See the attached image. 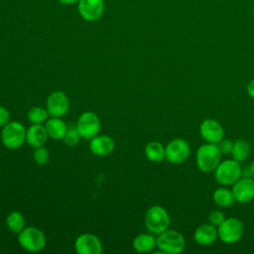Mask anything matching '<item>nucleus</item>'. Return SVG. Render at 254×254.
Here are the masks:
<instances>
[{"instance_id":"f8f14e48","label":"nucleus","mask_w":254,"mask_h":254,"mask_svg":"<svg viewBox=\"0 0 254 254\" xmlns=\"http://www.w3.org/2000/svg\"><path fill=\"white\" fill-rule=\"evenodd\" d=\"M69 109V101L63 91L51 93L47 99V110L51 117H63Z\"/></svg>"},{"instance_id":"7c9ffc66","label":"nucleus","mask_w":254,"mask_h":254,"mask_svg":"<svg viewBox=\"0 0 254 254\" xmlns=\"http://www.w3.org/2000/svg\"><path fill=\"white\" fill-rule=\"evenodd\" d=\"M63 4H73L75 2H78L79 0H59Z\"/></svg>"},{"instance_id":"cd10ccee","label":"nucleus","mask_w":254,"mask_h":254,"mask_svg":"<svg viewBox=\"0 0 254 254\" xmlns=\"http://www.w3.org/2000/svg\"><path fill=\"white\" fill-rule=\"evenodd\" d=\"M217 146L222 155H229L232 152L233 142L229 139H222L220 142L217 143Z\"/></svg>"},{"instance_id":"f3484780","label":"nucleus","mask_w":254,"mask_h":254,"mask_svg":"<svg viewBox=\"0 0 254 254\" xmlns=\"http://www.w3.org/2000/svg\"><path fill=\"white\" fill-rule=\"evenodd\" d=\"M48 137L46 127L42 124H33L26 131V142L34 148L44 146Z\"/></svg>"},{"instance_id":"bb28decb","label":"nucleus","mask_w":254,"mask_h":254,"mask_svg":"<svg viewBox=\"0 0 254 254\" xmlns=\"http://www.w3.org/2000/svg\"><path fill=\"white\" fill-rule=\"evenodd\" d=\"M208 222L212 225H214L215 227L219 226L225 219V216H224V213L221 211V210H218V209H214L212 211L209 212L208 214Z\"/></svg>"},{"instance_id":"ddd939ff","label":"nucleus","mask_w":254,"mask_h":254,"mask_svg":"<svg viewBox=\"0 0 254 254\" xmlns=\"http://www.w3.org/2000/svg\"><path fill=\"white\" fill-rule=\"evenodd\" d=\"M74 249L78 254H100L102 243L96 235L83 233L75 239Z\"/></svg>"},{"instance_id":"6ab92c4d","label":"nucleus","mask_w":254,"mask_h":254,"mask_svg":"<svg viewBox=\"0 0 254 254\" xmlns=\"http://www.w3.org/2000/svg\"><path fill=\"white\" fill-rule=\"evenodd\" d=\"M146 158L154 163H160L165 160V147L159 141H151L147 143L144 149Z\"/></svg>"},{"instance_id":"473e14b6","label":"nucleus","mask_w":254,"mask_h":254,"mask_svg":"<svg viewBox=\"0 0 254 254\" xmlns=\"http://www.w3.org/2000/svg\"><path fill=\"white\" fill-rule=\"evenodd\" d=\"M253 19H254V11H253Z\"/></svg>"},{"instance_id":"4468645a","label":"nucleus","mask_w":254,"mask_h":254,"mask_svg":"<svg viewBox=\"0 0 254 254\" xmlns=\"http://www.w3.org/2000/svg\"><path fill=\"white\" fill-rule=\"evenodd\" d=\"M79 15L88 22L98 20L104 12L103 0H79L77 5Z\"/></svg>"},{"instance_id":"6e6552de","label":"nucleus","mask_w":254,"mask_h":254,"mask_svg":"<svg viewBox=\"0 0 254 254\" xmlns=\"http://www.w3.org/2000/svg\"><path fill=\"white\" fill-rule=\"evenodd\" d=\"M75 126L81 138L85 140H90L98 135L101 123L99 117L94 112L85 111L80 114Z\"/></svg>"},{"instance_id":"b1692460","label":"nucleus","mask_w":254,"mask_h":254,"mask_svg":"<svg viewBox=\"0 0 254 254\" xmlns=\"http://www.w3.org/2000/svg\"><path fill=\"white\" fill-rule=\"evenodd\" d=\"M49 116L50 115L48 113V110L40 106L32 107L28 111V119L33 124H42L48 120Z\"/></svg>"},{"instance_id":"a878e982","label":"nucleus","mask_w":254,"mask_h":254,"mask_svg":"<svg viewBox=\"0 0 254 254\" xmlns=\"http://www.w3.org/2000/svg\"><path fill=\"white\" fill-rule=\"evenodd\" d=\"M33 158H34V161L40 166L47 164L49 161V158H50L48 149L45 148L44 146L35 148V150L33 152Z\"/></svg>"},{"instance_id":"dca6fc26","label":"nucleus","mask_w":254,"mask_h":254,"mask_svg":"<svg viewBox=\"0 0 254 254\" xmlns=\"http://www.w3.org/2000/svg\"><path fill=\"white\" fill-rule=\"evenodd\" d=\"M218 238L217 229L210 223H203L196 227L193 233L194 241L202 246L212 244Z\"/></svg>"},{"instance_id":"4be33fe9","label":"nucleus","mask_w":254,"mask_h":254,"mask_svg":"<svg viewBox=\"0 0 254 254\" xmlns=\"http://www.w3.org/2000/svg\"><path fill=\"white\" fill-rule=\"evenodd\" d=\"M250 152H251V147L248 141L244 139H238L235 142H233L231 156L234 160L238 162H242L249 157Z\"/></svg>"},{"instance_id":"20e7f679","label":"nucleus","mask_w":254,"mask_h":254,"mask_svg":"<svg viewBox=\"0 0 254 254\" xmlns=\"http://www.w3.org/2000/svg\"><path fill=\"white\" fill-rule=\"evenodd\" d=\"M242 177V169L239 162L232 160H224L214 170L215 181L222 186H232Z\"/></svg>"},{"instance_id":"393cba45","label":"nucleus","mask_w":254,"mask_h":254,"mask_svg":"<svg viewBox=\"0 0 254 254\" xmlns=\"http://www.w3.org/2000/svg\"><path fill=\"white\" fill-rule=\"evenodd\" d=\"M80 138L81 137L76 129V126H69V127H67L66 133H65L64 137L63 138V140H64V144L67 146H75L78 144Z\"/></svg>"},{"instance_id":"0eeeda50","label":"nucleus","mask_w":254,"mask_h":254,"mask_svg":"<svg viewBox=\"0 0 254 254\" xmlns=\"http://www.w3.org/2000/svg\"><path fill=\"white\" fill-rule=\"evenodd\" d=\"M243 232L244 225L242 221L235 217L225 218L217 228L218 238L226 244H232L239 241Z\"/></svg>"},{"instance_id":"2f4dec72","label":"nucleus","mask_w":254,"mask_h":254,"mask_svg":"<svg viewBox=\"0 0 254 254\" xmlns=\"http://www.w3.org/2000/svg\"><path fill=\"white\" fill-rule=\"evenodd\" d=\"M249 167H250V169H251V172H252V174H253V176H254V160H253V162L251 163V165H250Z\"/></svg>"},{"instance_id":"7ed1b4c3","label":"nucleus","mask_w":254,"mask_h":254,"mask_svg":"<svg viewBox=\"0 0 254 254\" xmlns=\"http://www.w3.org/2000/svg\"><path fill=\"white\" fill-rule=\"evenodd\" d=\"M144 221L150 232L159 235L169 228L171 218L168 211L163 206L153 205L146 211Z\"/></svg>"},{"instance_id":"39448f33","label":"nucleus","mask_w":254,"mask_h":254,"mask_svg":"<svg viewBox=\"0 0 254 254\" xmlns=\"http://www.w3.org/2000/svg\"><path fill=\"white\" fill-rule=\"evenodd\" d=\"M26 129L20 122H8L1 131L2 144L10 149L15 150L20 148L26 141Z\"/></svg>"},{"instance_id":"5701e85b","label":"nucleus","mask_w":254,"mask_h":254,"mask_svg":"<svg viewBox=\"0 0 254 254\" xmlns=\"http://www.w3.org/2000/svg\"><path fill=\"white\" fill-rule=\"evenodd\" d=\"M6 224L10 231L19 234L25 228V218L19 211H12L6 218Z\"/></svg>"},{"instance_id":"f257e3e1","label":"nucleus","mask_w":254,"mask_h":254,"mask_svg":"<svg viewBox=\"0 0 254 254\" xmlns=\"http://www.w3.org/2000/svg\"><path fill=\"white\" fill-rule=\"evenodd\" d=\"M221 152L217 144L206 143L196 150L195 162L197 168L203 173L214 172L216 167L221 162Z\"/></svg>"},{"instance_id":"aec40b11","label":"nucleus","mask_w":254,"mask_h":254,"mask_svg":"<svg viewBox=\"0 0 254 254\" xmlns=\"http://www.w3.org/2000/svg\"><path fill=\"white\" fill-rule=\"evenodd\" d=\"M156 246H157L156 238L151 234L142 233L137 235L133 240V247L138 252H142V253L151 252Z\"/></svg>"},{"instance_id":"a211bd4d","label":"nucleus","mask_w":254,"mask_h":254,"mask_svg":"<svg viewBox=\"0 0 254 254\" xmlns=\"http://www.w3.org/2000/svg\"><path fill=\"white\" fill-rule=\"evenodd\" d=\"M45 127L48 136L55 140L63 139L67 130L66 124L61 119V117H51L46 121Z\"/></svg>"},{"instance_id":"1a4fd4ad","label":"nucleus","mask_w":254,"mask_h":254,"mask_svg":"<svg viewBox=\"0 0 254 254\" xmlns=\"http://www.w3.org/2000/svg\"><path fill=\"white\" fill-rule=\"evenodd\" d=\"M190 154V147L187 140L176 138L171 140L165 147V160L172 164L185 162Z\"/></svg>"},{"instance_id":"f03ea898","label":"nucleus","mask_w":254,"mask_h":254,"mask_svg":"<svg viewBox=\"0 0 254 254\" xmlns=\"http://www.w3.org/2000/svg\"><path fill=\"white\" fill-rule=\"evenodd\" d=\"M156 243L160 252L167 254H178L186 248V240L183 234L169 228L159 234Z\"/></svg>"},{"instance_id":"c756f323","label":"nucleus","mask_w":254,"mask_h":254,"mask_svg":"<svg viewBox=\"0 0 254 254\" xmlns=\"http://www.w3.org/2000/svg\"><path fill=\"white\" fill-rule=\"evenodd\" d=\"M246 91L250 97L254 98V78L248 82L246 86Z\"/></svg>"},{"instance_id":"c85d7f7f","label":"nucleus","mask_w":254,"mask_h":254,"mask_svg":"<svg viewBox=\"0 0 254 254\" xmlns=\"http://www.w3.org/2000/svg\"><path fill=\"white\" fill-rule=\"evenodd\" d=\"M8 122H10V113L5 107L0 106V127L5 126Z\"/></svg>"},{"instance_id":"9b49d317","label":"nucleus","mask_w":254,"mask_h":254,"mask_svg":"<svg viewBox=\"0 0 254 254\" xmlns=\"http://www.w3.org/2000/svg\"><path fill=\"white\" fill-rule=\"evenodd\" d=\"M199 134L205 142L217 144L223 139L224 130L218 121L212 118H207L201 121L199 125Z\"/></svg>"},{"instance_id":"2eb2a0df","label":"nucleus","mask_w":254,"mask_h":254,"mask_svg":"<svg viewBox=\"0 0 254 254\" xmlns=\"http://www.w3.org/2000/svg\"><path fill=\"white\" fill-rule=\"evenodd\" d=\"M115 143L114 140L107 136V135H96L92 139H90L89 142V149L90 151L97 156H107L111 154L114 150Z\"/></svg>"},{"instance_id":"412c9836","label":"nucleus","mask_w":254,"mask_h":254,"mask_svg":"<svg viewBox=\"0 0 254 254\" xmlns=\"http://www.w3.org/2000/svg\"><path fill=\"white\" fill-rule=\"evenodd\" d=\"M213 201L219 207H229L231 206L235 199L232 193V190L226 188H218L213 191L212 194Z\"/></svg>"},{"instance_id":"9d476101","label":"nucleus","mask_w":254,"mask_h":254,"mask_svg":"<svg viewBox=\"0 0 254 254\" xmlns=\"http://www.w3.org/2000/svg\"><path fill=\"white\" fill-rule=\"evenodd\" d=\"M231 190L235 201L247 203L254 199V180L250 177H241L232 185Z\"/></svg>"},{"instance_id":"423d86ee","label":"nucleus","mask_w":254,"mask_h":254,"mask_svg":"<svg viewBox=\"0 0 254 254\" xmlns=\"http://www.w3.org/2000/svg\"><path fill=\"white\" fill-rule=\"evenodd\" d=\"M18 242L22 248L29 252H39L46 245V236L37 227H25L19 233Z\"/></svg>"}]
</instances>
